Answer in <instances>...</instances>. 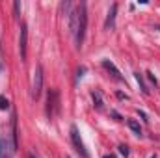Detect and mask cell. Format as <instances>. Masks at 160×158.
Here are the masks:
<instances>
[{
  "instance_id": "1",
  "label": "cell",
  "mask_w": 160,
  "mask_h": 158,
  "mask_svg": "<svg viewBox=\"0 0 160 158\" xmlns=\"http://www.w3.org/2000/svg\"><path fill=\"white\" fill-rule=\"evenodd\" d=\"M77 13H78V19H77V30H75V43L80 48L84 36H86V26H88V6H86V2H80L77 6Z\"/></svg>"
},
{
  "instance_id": "2",
  "label": "cell",
  "mask_w": 160,
  "mask_h": 158,
  "mask_svg": "<svg viewBox=\"0 0 160 158\" xmlns=\"http://www.w3.org/2000/svg\"><path fill=\"white\" fill-rule=\"evenodd\" d=\"M58 112H60V93H58V89H48V93H47V117H56Z\"/></svg>"
},
{
  "instance_id": "3",
  "label": "cell",
  "mask_w": 160,
  "mask_h": 158,
  "mask_svg": "<svg viewBox=\"0 0 160 158\" xmlns=\"http://www.w3.org/2000/svg\"><path fill=\"white\" fill-rule=\"evenodd\" d=\"M43 91V65L38 63L34 69V78H32V99L38 101Z\"/></svg>"
},
{
  "instance_id": "4",
  "label": "cell",
  "mask_w": 160,
  "mask_h": 158,
  "mask_svg": "<svg viewBox=\"0 0 160 158\" xmlns=\"http://www.w3.org/2000/svg\"><path fill=\"white\" fill-rule=\"evenodd\" d=\"M71 141H73V145H75V151H77L82 158L89 156V153L86 151V145H84V141H82V138H80V132H78V128H77V125H71Z\"/></svg>"
},
{
  "instance_id": "5",
  "label": "cell",
  "mask_w": 160,
  "mask_h": 158,
  "mask_svg": "<svg viewBox=\"0 0 160 158\" xmlns=\"http://www.w3.org/2000/svg\"><path fill=\"white\" fill-rule=\"evenodd\" d=\"M26 43H28V28L22 22L21 24V34H19V50H21V60L22 62L26 60V47H28Z\"/></svg>"
},
{
  "instance_id": "6",
  "label": "cell",
  "mask_w": 160,
  "mask_h": 158,
  "mask_svg": "<svg viewBox=\"0 0 160 158\" xmlns=\"http://www.w3.org/2000/svg\"><path fill=\"white\" fill-rule=\"evenodd\" d=\"M116 13H118V4H112L108 13H106V21H104V28L106 30H112L114 24H116Z\"/></svg>"
},
{
  "instance_id": "7",
  "label": "cell",
  "mask_w": 160,
  "mask_h": 158,
  "mask_svg": "<svg viewBox=\"0 0 160 158\" xmlns=\"http://www.w3.org/2000/svg\"><path fill=\"white\" fill-rule=\"evenodd\" d=\"M102 67H104V69H106L108 73H112V77L118 80V82H123V77H121L119 69H118V67H116V65H114V63H112L110 60H102Z\"/></svg>"
},
{
  "instance_id": "8",
  "label": "cell",
  "mask_w": 160,
  "mask_h": 158,
  "mask_svg": "<svg viewBox=\"0 0 160 158\" xmlns=\"http://www.w3.org/2000/svg\"><path fill=\"white\" fill-rule=\"evenodd\" d=\"M91 99H93V106L97 108V110H102V95H101V91H91Z\"/></svg>"
},
{
  "instance_id": "9",
  "label": "cell",
  "mask_w": 160,
  "mask_h": 158,
  "mask_svg": "<svg viewBox=\"0 0 160 158\" xmlns=\"http://www.w3.org/2000/svg\"><path fill=\"white\" fill-rule=\"evenodd\" d=\"M134 78H136V82H138V86H140L142 93H143V95H149V89H147V86H145V82H143V75L134 73Z\"/></svg>"
},
{
  "instance_id": "10",
  "label": "cell",
  "mask_w": 160,
  "mask_h": 158,
  "mask_svg": "<svg viewBox=\"0 0 160 158\" xmlns=\"http://www.w3.org/2000/svg\"><path fill=\"white\" fill-rule=\"evenodd\" d=\"M127 125H128V128L136 134V136H142V126H140V123L138 121H134V119H128L127 121Z\"/></svg>"
},
{
  "instance_id": "11",
  "label": "cell",
  "mask_w": 160,
  "mask_h": 158,
  "mask_svg": "<svg viewBox=\"0 0 160 158\" xmlns=\"http://www.w3.org/2000/svg\"><path fill=\"white\" fill-rule=\"evenodd\" d=\"M8 108H9V101L4 95H0V110H8Z\"/></svg>"
},
{
  "instance_id": "12",
  "label": "cell",
  "mask_w": 160,
  "mask_h": 158,
  "mask_svg": "<svg viewBox=\"0 0 160 158\" xmlns=\"http://www.w3.org/2000/svg\"><path fill=\"white\" fill-rule=\"evenodd\" d=\"M118 149H119V155H123V156H128V147H127V145H119Z\"/></svg>"
},
{
  "instance_id": "13",
  "label": "cell",
  "mask_w": 160,
  "mask_h": 158,
  "mask_svg": "<svg viewBox=\"0 0 160 158\" xmlns=\"http://www.w3.org/2000/svg\"><path fill=\"white\" fill-rule=\"evenodd\" d=\"M145 75H147V78L151 80V82H153V84H155V86H157V84H158V82H157V77H155V75H153V73H151V71H147V73H145Z\"/></svg>"
},
{
  "instance_id": "14",
  "label": "cell",
  "mask_w": 160,
  "mask_h": 158,
  "mask_svg": "<svg viewBox=\"0 0 160 158\" xmlns=\"http://www.w3.org/2000/svg\"><path fill=\"white\" fill-rule=\"evenodd\" d=\"M19 9H21V2H15V4H13V11H15V17H19Z\"/></svg>"
},
{
  "instance_id": "15",
  "label": "cell",
  "mask_w": 160,
  "mask_h": 158,
  "mask_svg": "<svg viewBox=\"0 0 160 158\" xmlns=\"http://www.w3.org/2000/svg\"><path fill=\"white\" fill-rule=\"evenodd\" d=\"M77 73H78V78H82V77H84V73H86V67H78V71H77Z\"/></svg>"
},
{
  "instance_id": "16",
  "label": "cell",
  "mask_w": 160,
  "mask_h": 158,
  "mask_svg": "<svg viewBox=\"0 0 160 158\" xmlns=\"http://www.w3.org/2000/svg\"><path fill=\"white\" fill-rule=\"evenodd\" d=\"M104 158H114V156H108V155H106V156H104Z\"/></svg>"
},
{
  "instance_id": "17",
  "label": "cell",
  "mask_w": 160,
  "mask_h": 158,
  "mask_svg": "<svg viewBox=\"0 0 160 158\" xmlns=\"http://www.w3.org/2000/svg\"><path fill=\"white\" fill-rule=\"evenodd\" d=\"M30 158H36V156H34V155H30Z\"/></svg>"
},
{
  "instance_id": "18",
  "label": "cell",
  "mask_w": 160,
  "mask_h": 158,
  "mask_svg": "<svg viewBox=\"0 0 160 158\" xmlns=\"http://www.w3.org/2000/svg\"><path fill=\"white\" fill-rule=\"evenodd\" d=\"M2 158H11V156H2Z\"/></svg>"
},
{
  "instance_id": "19",
  "label": "cell",
  "mask_w": 160,
  "mask_h": 158,
  "mask_svg": "<svg viewBox=\"0 0 160 158\" xmlns=\"http://www.w3.org/2000/svg\"><path fill=\"white\" fill-rule=\"evenodd\" d=\"M0 158H2V153H0Z\"/></svg>"
},
{
  "instance_id": "20",
  "label": "cell",
  "mask_w": 160,
  "mask_h": 158,
  "mask_svg": "<svg viewBox=\"0 0 160 158\" xmlns=\"http://www.w3.org/2000/svg\"><path fill=\"white\" fill-rule=\"evenodd\" d=\"M151 158H157V156H151Z\"/></svg>"
}]
</instances>
